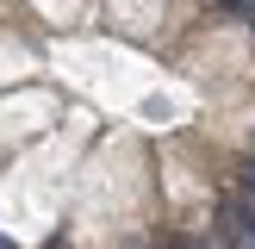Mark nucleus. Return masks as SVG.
<instances>
[{"mask_svg":"<svg viewBox=\"0 0 255 249\" xmlns=\"http://www.w3.org/2000/svg\"><path fill=\"white\" fill-rule=\"evenodd\" d=\"M218 224L231 237V249H255V199H224Z\"/></svg>","mask_w":255,"mask_h":249,"instance_id":"1","label":"nucleus"},{"mask_svg":"<svg viewBox=\"0 0 255 249\" xmlns=\"http://www.w3.org/2000/svg\"><path fill=\"white\" fill-rule=\"evenodd\" d=\"M243 181H249V193H255V156H249V168H243Z\"/></svg>","mask_w":255,"mask_h":249,"instance_id":"3","label":"nucleus"},{"mask_svg":"<svg viewBox=\"0 0 255 249\" xmlns=\"http://www.w3.org/2000/svg\"><path fill=\"white\" fill-rule=\"evenodd\" d=\"M50 249H62V243H50Z\"/></svg>","mask_w":255,"mask_h":249,"instance_id":"5","label":"nucleus"},{"mask_svg":"<svg viewBox=\"0 0 255 249\" xmlns=\"http://www.w3.org/2000/svg\"><path fill=\"white\" fill-rule=\"evenodd\" d=\"M0 249H19V243H12V237H0Z\"/></svg>","mask_w":255,"mask_h":249,"instance_id":"4","label":"nucleus"},{"mask_svg":"<svg viewBox=\"0 0 255 249\" xmlns=\"http://www.w3.org/2000/svg\"><path fill=\"white\" fill-rule=\"evenodd\" d=\"M224 12H237V19H249V25H255V0H231Z\"/></svg>","mask_w":255,"mask_h":249,"instance_id":"2","label":"nucleus"}]
</instances>
